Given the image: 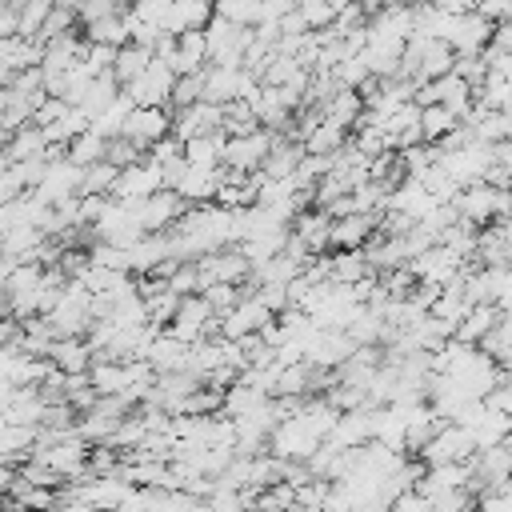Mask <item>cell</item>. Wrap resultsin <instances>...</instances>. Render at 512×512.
Instances as JSON below:
<instances>
[{"label":"cell","instance_id":"6da1fadb","mask_svg":"<svg viewBox=\"0 0 512 512\" xmlns=\"http://www.w3.org/2000/svg\"><path fill=\"white\" fill-rule=\"evenodd\" d=\"M92 232H96L100 244H116V248H132L136 240L148 236V228H144L136 204H124V200H108L104 212L96 216Z\"/></svg>","mask_w":512,"mask_h":512},{"label":"cell","instance_id":"7a4b0ae2","mask_svg":"<svg viewBox=\"0 0 512 512\" xmlns=\"http://www.w3.org/2000/svg\"><path fill=\"white\" fill-rule=\"evenodd\" d=\"M476 456V440L460 420H440V428L432 432V440L420 448V464H468Z\"/></svg>","mask_w":512,"mask_h":512},{"label":"cell","instance_id":"3957f363","mask_svg":"<svg viewBox=\"0 0 512 512\" xmlns=\"http://www.w3.org/2000/svg\"><path fill=\"white\" fill-rule=\"evenodd\" d=\"M492 160H496V144H484V140H468V144H460V148L440 152L444 172H448L460 188H468V184L484 180V176H488V168H492Z\"/></svg>","mask_w":512,"mask_h":512},{"label":"cell","instance_id":"277c9868","mask_svg":"<svg viewBox=\"0 0 512 512\" xmlns=\"http://www.w3.org/2000/svg\"><path fill=\"white\" fill-rule=\"evenodd\" d=\"M408 272L416 276V284H432V288H448L464 276V256L452 252L448 244H432L420 256L408 260Z\"/></svg>","mask_w":512,"mask_h":512},{"label":"cell","instance_id":"5b68a950","mask_svg":"<svg viewBox=\"0 0 512 512\" xmlns=\"http://www.w3.org/2000/svg\"><path fill=\"white\" fill-rule=\"evenodd\" d=\"M204 36H208V64H236V68H244V52H248L256 32L244 28V24H232L224 16H212Z\"/></svg>","mask_w":512,"mask_h":512},{"label":"cell","instance_id":"8992f818","mask_svg":"<svg viewBox=\"0 0 512 512\" xmlns=\"http://www.w3.org/2000/svg\"><path fill=\"white\" fill-rule=\"evenodd\" d=\"M272 132L268 128H252V132H232L228 140H224V168H232V172H256V168H264V160H268V152H272Z\"/></svg>","mask_w":512,"mask_h":512},{"label":"cell","instance_id":"52a82bcc","mask_svg":"<svg viewBox=\"0 0 512 512\" xmlns=\"http://www.w3.org/2000/svg\"><path fill=\"white\" fill-rule=\"evenodd\" d=\"M460 424L472 432L476 452L496 448V444H504V440L512 436V416H508V412H500V408H492L488 400L468 404V408H464V416H460Z\"/></svg>","mask_w":512,"mask_h":512},{"label":"cell","instance_id":"ba28073f","mask_svg":"<svg viewBox=\"0 0 512 512\" xmlns=\"http://www.w3.org/2000/svg\"><path fill=\"white\" fill-rule=\"evenodd\" d=\"M492 32H496V20H488L484 12H476V8H472V12L452 16L444 44H448L456 56H480V52L492 44Z\"/></svg>","mask_w":512,"mask_h":512},{"label":"cell","instance_id":"9c48e42d","mask_svg":"<svg viewBox=\"0 0 512 512\" xmlns=\"http://www.w3.org/2000/svg\"><path fill=\"white\" fill-rule=\"evenodd\" d=\"M172 88H176V72L160 56H152V64L132 84H124V92L136 108H164V100H172Z\"/></svg>","mask_w":512,"mask_h":512},{"label":"cell","instance_id":"30bf717a","mask_svg":"<svg viewBox=\"0 0 512 512\" xmlns=\"http://www.w3.org/2000/svg\"><path fill=\"white\" fill-rule=\"evenodd\" d=\"M164 188V172H160V164L148 156H140V160H132V164H124L120 168V176H116V184H112V200H124V204H136V200H148L152 192H160Z\"/></svg>","mask_w":512,"mask_h":512},{"label":"cell","instance_id":"8fae6325","mask_svg":"<svg viewBox=\"0 0 512 512\" xmlns=\"http://www.w3.org/2000/svg\"><path fill=\"white\" fill-rule=\"evenodd\" d=\"M472 92H476V88H472L464 76L444 72V76H436V80H428V84L416 88V104H444L448 112H456L460 120H468V112H472Z\"/></svg>","mask_w":512,"mask_h":512},{"label":"cell","instance_id":"7c38bea8","mask_svg":"<svg viewBox=\"0 0 512 512\" xmlns=\"http://www.w3.org/2000/svg\"><path fill=\"white\" fill-rule=\"evenodd\" d=\"M44 64V44L36 36L12 32L0 40V84H12L20 72H32Z\"/></svg>","mask_w":512,"mask_h":512},{"label":"cell","instance_id":"4fadbf2b","mask_svg":"<svg viewBox=\"0 0 512 512\" xmlns=\"http://www.w3.org/2000/svg\"><path fill=\"white\" fill-rule=\"evenodd\" d=\"M276 312L260 300V296H240L224 316H220V336H228V340H244V336H256L268 320H272Z\"/></svg>","mask_w":512,"mask_h":512},{"label":"cell","instance_id":"5bb4252c","mask_svg":"<svg viewBox=\"0 0 512 512\" xmlns=\"http://www.w3.org/2000/svg\"><path fill=\"white\" fill-rule=\"evenodd\" d=\"M184 204L188 200L176 188H160L148 200H136V212H140V220H144L148 232H164V228H172L184 216Z\"/></svg>","mask_w":512,"mask_h":512},{"label":"cell","instance_id":"9a60e30c","mask_svg":"<svg viewBox=\"0 0 512 512\" xmlns=\"http://www.w3.org/2000/svg\"><path fill=\"white\" fill-rule=\"evenodd\" d=\"M168 132H172V116H168L164 108H132L120 136H128L136 148H152V144L164 140Z\"/></svg>","mask_w":512,"mask_h":512},{"label":"cell","instance_id":"2e32d148","mask_svg":"<svg viewBox=\"0 0 512 512\" xmlns=\"http://www.w3.org/2000/svg\"><path fill=\"white\" fill-rule=\"evenodd\" d=\"M196 268H200V284L208 288V284H240V276H248V256L244 252H208V256H200L196 260Z\"/></svg>","mask_w":512,"mask_h":512},{"label":"cell","instance_id":"e0dca14e","mask_svg":"<svg viewBox=\"0 0 512 512\" xmlns=\"http://www.w3.org/2000/svg\"><path fill=\"white\" fill-rule=\"evenodd\" d=\"M216 16L212 0H172L168 20H164V36H180V32H204Z\"/></svg>","mask_w":512,"mask_h":512},{"label":"cell","instance_id":"ac0fdd59","mask_svg":"<svg viewBox=\"0 0 512 512\" xmlns=\"http://www.w3.org/2000/svg\"><path fill=\"white\" fill-rule=\"evenodd\" d=\"M224 184V164L220 168H196V164H184V172H180V180L172 184L184 200H192V204H204L208 196H216V188Z\"/></svg>","mask_w":512,"mask_h":512},{"label":"cell","instance_id":"d6986e66","mask_svg":"<svg viewBox=\"0 0 512 512\" xmlns=\"http://www.w3.org/2000/svg\"><path fill=\"white\" fill-rule=\"evenodd\" d=\"M320 120H332L340 128H356L364 120V96L356 88H336L324 104H320Z\"/></svg>","mask_w":512,"mask_h":512},{"label":"cell","instance_id":"ffe728a7","mask_svg":"<svg viewBox=\"0 0 512 512\" xmlns=\"http://www.w3.org/2000/svg\"><path fill=\"white\" fill-rule=\"evenodd\" d=\"M376 232V212H348L340 220H332V248H364V240Z\"/></svg>","mask_w":512,"mask_h":512},{"label":"cell","instance_id":"44dd1931","mask_svg":"<svg viewBox=\"0 0 512 512\" xmlns=\"http://www.w3.org/2000/svg\"><path fill=\"white\" fill-rule=\"evenodd\" d=\"M48 360L64 372V376H80L92 368V344H80V336H64V340H52L48 348Z\"/></svg>","mask_w":512,"mask_h":512},{"label":"cell","instance_id":"7402d4cb","mask_svg":"<svg viewBox=\"0 0 512 512\" xmlns=\"http://www.w3.org/2000/svg\"><path fill=\"white\" fill-rule=\"evenodd\" d=\"M224 140H228V132L220 128V132H208V136H192V140H184V160L188 164H196V168H220L224 160Z\"/></svg>","mask_w":512,"mask_h":512},{"label":"cell","instance_id":"603a6c76","mask_svg":"<svg viewBox=\"0 0 512 512\" xmlns=\"http://www.w3.org/2000/svg\"><path fill=\"white\" fill-rule=\"evenodd\" d=\"M496 320H500V308H496V304H472L468 316L456 324V340H464V344H480V340L496 328Z\"/></svg>","mask_w":512,"mask_h":512},{"label":"cell","instance_id":"cb8c5ba5","mask_svg":"<svg viewBox=\"0 0 512 512\" xmlns=\"http://www.w3.org/2000/svg\"><path fill=\"white\" fill-rule=\"evenodd\" d=\"M152 56H156V52H152L148 44L128 40V44L116 52V64H112V76L120 80V88H124V84H132V80H136V76H140V72L152 64Z\"/></svg>","mask_w":512,"mask_h":512},{"label":"cell","instance_id":"d4e9b609","mask_svg":"<svg viewBox=\"0 0 512 512\" xmlns=\"http://www.w3.org/2000/svg\"><path fill=\"white\" fill-rule=\"evenodd\" d=\"M456 124H460V116L448 112L444 104H420V140L424 144H440Z\"/></svg>","mask_w":512,"mask_h":512},{"label":"cell","instance_id":"484cf974","mask_svg":"<svg viewBox=\"0 0 512 512\" xmlns=\"http://www.w3.org/2000/svg\"><path fill=\"white\" fill-rule=\"evenodd\" d=\"M308 152H304V144H280V140H272V152H268V160H264V176H272V180H284V176H292L296 168H300V160H304Z\"/></svg>","mask_w":512,"mask_h":512},{"label":"cell","instance_id":"4316f807","mask_svg":"<svg viewBox=\"0 0 512 512\" xmlns=\"http://www.w3.org/2000/svg\"><path fill=\"white\" fill-rule=\"evenodd\" d=\"M104 152H108V140H104L96 128H84V132L64 148V156H68L72 164H80V168H88V164L104 160Z\"/></svg>","mask_w":512,"mask_h":512},{"label":"cell","instance_id":"83f0119b","mask_svg":"<svg viewBox=\"0 0 512 512\" xmlns=\"http://www.w3.org/2000/svg\"><path fill=\"white\" fill-rule=\"evenodd\" d=\"M88 40L92 44H112V48H124L132 36H128V16L124 12H112L96 24H88Z\"/></svg>","mask_w":512,"mask_h":512},{"label":"cell","instance_id":"f1b7e54d","mask_svg":"<svg viewBox=\"0 0 512 512\" xmlns=\"http://www.w3.org/2000/svg\"><path fill=\"white\" fill-rule=\"evenodd\" d=\"M132 108H136V104L128 100V92H120V96H116V100H112V104L92 120V128H96L104 140H112V136H120V132H124V120H128V112H132Z\"/></svg>","mask_w":512,"mask_h":512},{"label":"cell","instance_id":"f546056e","mask_svg":"<svg viewBox=\"0 0 512 512\" xmlns=\"http://www.w3.org/2000/svg\"><path fill=\"white\" fill-rule=\"evenodd\" d=\"M116 176H120V168H116L112 160H96V164H88V168H84L80 196H104V192H112Z\"/></svg>","mask_w":512,"mask_h":512},{"label":"cell","instance_id":"4dcf8cb0","mask_svg":"<svg viewBox=\"0 0 512 512\" xmlns=\"http://www.w3.org/2000/svg\"><path fill=\"white\" fill-rule=\"evenodd\" d=\"M212 4H216V16L232 24H244V28L260 24V0H212Z\"/></svg>","mask_w":512,"mask_h":512},{"label":"cell","instance_id":"1f68e13d","mask_svg":"<svg viewBox=\"0 0 512 512\" xmlns=\"http://www.w3.org/2000/svg\"><path fill=\"white\" fill-rule=\"evenodd\" d=\"M20 8V32L24 36H40V28H44V20L52 16V0H20L16 4Z\"/></svg>","mask_w":512,"mask_h":512},{"label":"cell","instance_id":"d6a6232c","mask_svg":"<svg viewBox=\"0 0 512 512\" xmlns=\"http://www.w3.org/2000/svg\"><path fill=\"white\" fill-rule=\"evenodd\" d=\"M196 100H204V68L176 76V88H172V104H176V108H188V104H196Z\"/></svg>","mask_w":512,"mask_h":512},{"label":"cell","instance_id":"836d02e7","mask_svg":"<svg viewBox=\"0 0 512 512\" xmlns=\"http://www.w3.org/2000/svg\"><path fill=\"white\" fill-rule=\"evenodd\" d=\"M452 72H456V76H464L472 88H480V84H484V76H488V60H484V52H480V56H456Z\"/></svg>","mask_w":512,"mask_h":512},{"label":"cell","instance_id":"e575fe53","mask_svg":"<svg viewBox=\"0 0 512 512\" xmlns=\"http://www.w3.org/2000/svg\"><path fill=\"white\" fill-rule=\"evenodd\" d=\"M140 152H144V148H136L128 136H112V140H108V152H104V160H112L116 168H124V164L140 160Z\"/></svg>","mask_w":512,"mask_h":512},{"label":"cell","instance_id":"d590c367","mask_svg":"<svg viewBox=\"0 0 512 512\" xmlns=\"http://www.w3.org/2000/svg\"><path fill=\"white\" fill-rule=\"evenodd\" d=\"M204 296H208V304H212V312H216V316H224V312L240 300L236 284H208V288H204Z\"/></svg>","mask_w":512,"mask_h":512},{"label":"cell","instance_id":"8d00e7d4","mask_svg":"<svg viewBox=\"0 0 512 512\" xmlns=\"http://www.w3.org/2000/svg\"><path fill=\"white\" fill-rule=\"evenodd\" d=\"M384 512H432V500H428L424 492H412V488H408V492H400Z\"/></svg>","mask_w":512,"mask_h":512},{"label":"cell","instance_id":"74e56055","mask_svg":"<svg viewBox=\"0 0 512 512\" xmlns=\"http://www.w3.org/2000/svg\"><path fill=\"white\" fill-rule=\"evenodd\" d=\"M424 4H432V8H440V12H448V16L472 12V0H424Z\"/></svg>","mask_w":512,"mask_h":512},{"label":"cell","instance_id":"f35d334b","mask_svg":"<svg viewBox=\"0 0 512 512\" xmlns=\"http://www.w3.org/2000/svg\"><path fill=\"white\" fill-rule=\"evenodd\" d=\"M484 60H488V68H496L500 76L512 80V56H484Z\"/></svg>","mask_w":512,"mask_h":512}]
</instances>
